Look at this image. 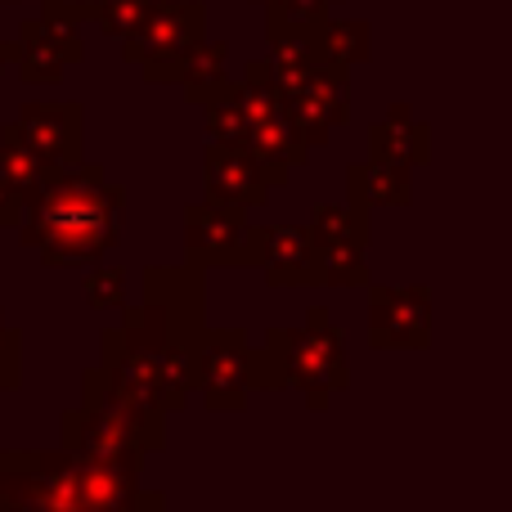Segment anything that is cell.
<instances>
[{
	"label": "cell",
	"mask_w": 512,
	"mask_h": 512,
	"mask_svg": "<svg viewBox=\"0 0 512 512\" xmlns=\"http://www.w3.org/2000/svg\"><path fill=\"white\" fill-rule=\"evenodd\" d=\"M207 333V270L194 261L144 265V301L117 306V328L99 337V364L167 414L198 391V355Z\"/></svg>",
	"instance_id": "cell-1"
},
{
	"label": "cell",
	"mask_w": 512,
	"mask_h": 512,
	"mask_svg": "<svg viewBox=\"0 0 512 512\" xmlns=\"http://www.w3.org/2000/svg\"><path fill=\"white\" fill-rule=\"evenodd\" d=\"M126 189L108 180L99 162L50 167L27 194L18 216V243L41 256V265H90L122 243Z\"/></svg>",
	"instance_id": "cell-2"
},
{
	"label": "cell",
	"mask_w": 512,
	"mask_h": 512,
	"mask_svg": "<svg viewBox=\"0 0 512 512\" xmlns=\"http://www.w3.org/2000/svg\"><path fill=\"white\" fill-rule=\"evenodd\" d=\"M248 387L252 391H301L315 414H324L333 391L351 387L342 328L328 306H310L301 328H270L261 346H248Z\"/></svg>",
	"instance_id": "cell-3"
},
{
	"label": "cell",
	"mask_w": 512,
	"mask_h": 512,
	"mask_svg": "<svg viewBox=\"0 0 512 512\" xmlns=\"http://www.w3.org/2000/svg\"><path fill=\"white\" fill-rule=\"evenodd\" d=\"M36 512H158L167 508L162 490H140V468L95 463L68 450H36Z\"/></svg>",
	"instance_id": "cell-4"
},
{
	"label": "cell",
	"mask_w": 512,
	"mask_h": 512,
	"mask_svg": "<svg viewBox=\"0 0 512 512\" xmlns=\"http://www.w3.org/2000/svg\"><path fill=\"white\" fill-rule=\"evenodd\" d=\"M207 36V5L203 0H167L153 5V14L135 27L122 45V59L144 68L149 86H176L180 63Z\"/></svg>",
	"instance_id": "cell-5"
},
{
	"label": "cell",
	"mask_w": 512,
	"mask_h": 512,
	"mask_svg": "<svg viewBox=\"0 0 512 512\" xmlns=\"http://www.w3.org/2000/svg\"><path fill=\"white\" fill-rule=\"evenodd\" d=\"M261 239H265V225L248 221V207L212 203V198L185 207V261L203 265V270H216V265H230V270L261 265Z\"/></svg>",
	"instance_id": "cell-6"
},
{
	"label": "cell",
	"mask_w": 512,
	"mask_h": 512,
	"mask_svg": "<svg viewBox=\"0 0 512 512\" xmlns=\"http://www.w3.org/2000/svg\"><path fill=\"white\" fill-rule=\"evenodd\" d=\"M306 230L319 252V265H324V288H369V212H360L351 203H315Z\"/></svg>",
	"instance_id": "cell-7"
},
{
	"label": "cell",
	"mask_w": 512,
	"mask_h": 512,
	"mask_svg": "<svg viewBox=\"0 0 512 512\" xmlns=\"http://www.w3.org/2000/svg\"><path fill=\"white\" fill-rule=\"evenodd\" d=\"M283 113L297 126V135L319 149L333 135V126L351 122V68L333 59H319L292 90H283Z\"/></svg>",
	"instance_id": "cell-8"
},
{
	"label": "cell",
	"mask_w": 512,
	"mask_h": 512,
	"mask_svg": "<svg viewBox=\"0 0 512 512\" xmlns=\"http://www.w3.org/2000/svg\"><path fill=\"white\" fill-rule=\"evenodd\" d=\"M0 135L18 140L27 153L45 162V167H77L86 162V108L72 99H54V104H23L18 117L0 126Z\"/></svg>",
	"instance_id": "cell-9"
},
{
	"label": "cell",
	"mask_w": 512,
	"mask_h": 512,
	"mask_svg": "<svg viewBox=\"0 0 512 512\" xmlns=\"http://www.w3.org/2000/svg\"><path fill=\"white\" fill-rule=\"evenodd\" d=\"M369 346L373 351H427L432 346V288L369 283Z\"/></svg>",
	"instance_id": "cell-10"
},
{
	"label": "cell",
	"mask_w": 512,
	"mask_h": 512,
	"mask_svg": "<svg viewBox=\"0 0 512 512\" xmlns=\"http://www.w3.org/2000/svg\"><path fill=\"white\" fill-rule=\"evenodd\" d=\"M248 333L243 328H207L198 355V396L212 414H243L248 409Z\"/></svg>",
	"instance_id": "cell-11"
},
{
	"label": "cell",
	"mask_w": 512,
	"mask_h": 512,
	"mask_svg": "<svg viewBox=\"0 0 512 512\" xmlns=\"http://www.w3.org/2000/svg\"><path fill=\"white\" fill-rule=\"evenodd\" d=\"M81 391H86V405L104 409L108 418H117V423L131 427L135 441L144 445V454H162V450H167V409H162L158 400H149V396H140L135 387H126V382L113 378L104 364L86 369Z\"/></svg>",
	"instance_id": "cell-12"
},
{
	"label": "cell",
	"mask_w": 512,
	"mask_h": 512,
	"mask_svg": "<svg viewBox=\"0 0 512 512\" xmlns=\"http://www.w3.org/2000/svg\"><path fill=\"white\" fill-rule=\"evenodd\" d=\"M59 450L95 463H131V468H144V459H149L131 427L108 418L95 405H77L59 418Z\"/></svg>",
	"instance_id": "cell-13"
},
{
	"label": "cell",
	"mask_w": 512,
	"mask_h": 512,
	"mask_svg": "<svg viewBox=\"0 0 512 512\" xmlns=\"http://www.w3.org/2000/svg\"><path fill=\"white\" fill-rule=\"evenodd\" d=\"M203 189H207L212 203L265 207L274 185H270V176H265V167L256 162L252 149L207 140V149H203Z\"/></svg>",
	"instance_id": "cell-14"
},
{
	"label": "cell",
	"mask_w": 512,
	"mask_h": 512,
	"mask_svg": "<svg viewBox=\"0 0 512 512\" xmlns=\"http://www.w3.org/2000/svg\"><path fill=\"white\" fill-rule=\"evenodd\" d=\"M261 270L270 288H324V265L306 225H265Z\"/></svg>",
	"instance_id": "cell-15"
},
{
	"label": "cell",
	"mask_w": 512,
	"mask_h": 512,
	"mask_svg": "<svg viewBox=\"0 0 512 512\" xmlns=\"http://www.w3.org/2000/svg\"><path fill=\"white\" fill-rule=\"evenodd\" d=\"M243 149L256 153V162L265 167V176H270L274 189L292 176V167H306L310 162V144L297 135V126L288 122L283 108H270V113L252 117L248 135H243Z\"/></svg>",
	"instance_id": "cell-16"
},
{
	"label": "cell",
	"mask_w": 512,
	"mask_h": 512,
	"mask_svg": "<svg viewBox=\"0 0 512 512\" xmlns=\"http://www.w3.org/2000/svg\"><path fill=\"white\" fill-rule=\"evenodd\" d=\"M369 158L427 167V162H432V126L418 122V117L409 113V104H391L387 117L369 126Z\"/></svg>",
	"instance_id": "cell-17"
},
{
	"label": "cell",
	"mask_w": 512,
	"mask_h": 512,
	"mask_svg": "<svg viewBox=\"0 0 512 512\" xmlns=\"http://www.w3.org/2000/svg\"><path fill=\"white\" fill-rule=\"evenodd\" d=\"M414 167L405 162H351L346 167V203L373 212V207H409L414 203Z\"/></svg>",
	"instance_id": "cell-18"
},
{
	"label": "cell",
	"mask_w": 512,
	"mask_h": 512,
	"mask_svg": "<svg viewBox=\"0 0 512 512\" xmlns=\"http://www.w3.org/2000/svg\"><path fill=\"white\" fill-rule=\"evenodd\" d=\"M45 171H50V167H45L36 153H27L18 140L0 135V230L18 225L27 194L36 189V180H41Z\"/></svg>",
	"instance_id": "cell-19"
},
{
	"label": "cell",
	"mask_w": 512,
	"mask_h": 512,
	"mask_svg": "<svg viewBox=\"0 0 512 512\" xmlns=\"http://www.w3.org/2000/svg\"><path fill=\"white\" fill-rule=\"evenodd\" d=\"M225 63H230V45H225V41H212V36H203V41H198L194 50L185 54L176 86L185 90L189 104L203 108V104H212L216 95H225V90L234 86V81L225 77Z\"/></svg>",
	"instance_id": "cell-20"
},
{
	"label": "cell",
	"mask_w": 512,
	"mask_h": 512,
	"mask_svg": "<svg viewBox=\"0 0 512 512\" xmlns=\"http://www.w3.org/2000/svg\"><path fill=\"white\" fill-rule=\"evenodd\" d=\"M90 0H41V14H36V23H41V32L50 36L54 45H59L63 63H81L86 59V45H81V23H90Z\"/></svg>",
	"instance_id": "cell-21"
},
{
	"label": "cell",
	"mask_w": 512,
	"mask_h": 512,
	"mask_svg": "<svg viewBox=\"0 0 512 512\" xmlns=\"http://www.w3.org/2000/svg\"><path fill=\"white\" fill-rule=\"evenodd\" d=\"M265 45H270L265 59H270V72H274V81H279V95L292 90L319 59H324L315 36H301V32H265Z\"/></svg>",
	"instance_id": "cell-22"
},
{
	"label": "cell",
	"mask_w": 512,
	"mask_h": 512,
	"mask_svg": "<svg viewBox=\"0 0 512 512\" xmlns=\"http://www.w3.org/2000/svg\"><path fill=\"white\" fill-rule=\"evenodd\" d=\"M319 41V54L342 68H360V63L373 59V27L360 23V18H324V27L315 32Z\"/></svg>",
	"instance_id": "cell-23"
},
{
	"label": "cell",
	"mask_w": 512,
	"mask_h": 512,
	"mask_svg": "<svg viewBox=\"0 0 512 512\" xmlns=\"http://www.w3.org/2000/svg\"><path fill=\"white\" fill-rule=\"evenodd\" d=\"M18 72H23V81H32V86H54V81H63V54L59 45L50 41V36L41 32V23L36 18H27L23 27H18Z\"/></svg>",
	"instance_id": "cell-24"
},
{
	"label": "cell",
	"mask_w": 512,
	"mask_h": 512,
	"mask_svg": "<svg viewBox=\"0 0 512 512\" xmlns=\"http://www.w3.org/2000/svg\"><path fill=\"white\" fill-rule=\"evenodd\" d=\"M36 450H0V512H36Z\"/></svg>",
	"instance_id": "cell-25"
},
{
	"label": "cell",
	"mask_w": 512,
	"mask_h": 512,
	"mask_svg": "<svg viewBox=\"0 0 512 512\" xmlns=\"http://www.w3.org/2000/svg\"><path fill=\"white\" fill-rule=\"evenodd\" d=\"M265 14V32H301L315 36L328 18V0H252Z\"/></svg>",
	"instance_id": "cell-26"
},
{
	"label": "cell",
	"mask_w": 512,
	"mask_h": 512,
	"mask_svg": "<svg viewBox=\"0 0 512 512\" xmlns=\"http://www.w3.org/2000/svg\"><path fill=\"white\" fill-rule=\"evenodd\" d=\"M90 5H95L90 9V23L104 36H113V41H126L153 14V0H90Z\"/></svg>",
	"instance_id": "cell-27"
},
{
	"label": "cell",
	"mask_w": 512,
	"mask_h": 512,
	"mask_svg": "<svg viewBox=\"0 0 512 512\" xmlns=\"http://www.w3.org/2000/svg\"><path fill=\"white\" fill-rule=\"evenodd\" d=\"M203 113H207V140L243 144V135H248V122H252V117L243 113V104L234 99V90H225V95H216L212 104H203Z\"/></svg>",
	"instance_id": "cell-28"
},
{
	"label": "cell",
	"mask_w": 512,
	"mask_h": 512,
	"mask_svg": "<svg viewBox=\"0 0 512 512\" xmlns=\"http://www.w3.org/2000/svg\"><path fill=\"white\" fill-rule=\"evenodd\" d=\"M126 301V270L122 265H99L86 279V306L90 310H117Z\"/></svg>",
	"instance_id": "cell-29"
},
{
	"label": "cell",
	"mask_w": 512,
	"mask_h": 512,
	"mask_svg": "<svg viewBox=\"0 0 512 512\" xmlns=\"http://www.w3.org/2000/svg\"><path fill=\"white\" fill-rule=\"evenodd\" d=\"M23 387V333L5 324L0 310V391H18Z\"/></svg>",
	"instance_id": "cell-30"
},
{
	"label": "cell",
	"mask_w": 512,
	"mask_h": 512,
	"mask_svg": "<svg viewBox=\"0 0 512 512\" xmlns=\"http://www.w3.org/2000/svg\"><path fill=\"white\" fill-rule=\"evenodd\" d=\"M18 63V36L14 41H0V72H9Z\"/></svg>",
	"instance_id": "cell-31"
},
{
	"label": "cell",
	"mask_w": 512,
	"mask_h": 512,
	"mask_svg": "<svg viewBox=\"0 0 512 512\" xmlns=\"http://www.w3.org/2000/svg\"><path fill=\"white\" fill-rule=\"evenodd\" d=\"M328 5H346V0H328Z\"/></svg>",
	"instance_id": "cell-32"
},
{
	"label": "cell",
	"mask_w": 512,
	"mask_h": 512,
	"mask_svg": "<svg viewBox=\"0 0 512 512\" xmlns=\"http://www.w3.org/2000/svg\"><path fill=\"white\" fill-rule=\"evenodd\" d=\"M153 5H167V0H153Z\"/></svg>",
	"instance_id": "cell-33"
},
{
	"label": "cell",
	"mask_w": 512,
	"mask_h": 512,
	"mask_svg": "<svg viewBox=\"0 0 512 512\" xmlns=\"http://www.w3.org/2000/svg\"><path fill=\"white\" fill-rule=\"evenodd\" d=\"M5 5H18V0H5Z\"/></svg>",
	"instance_id": "cell-34"
}]
</instances>
